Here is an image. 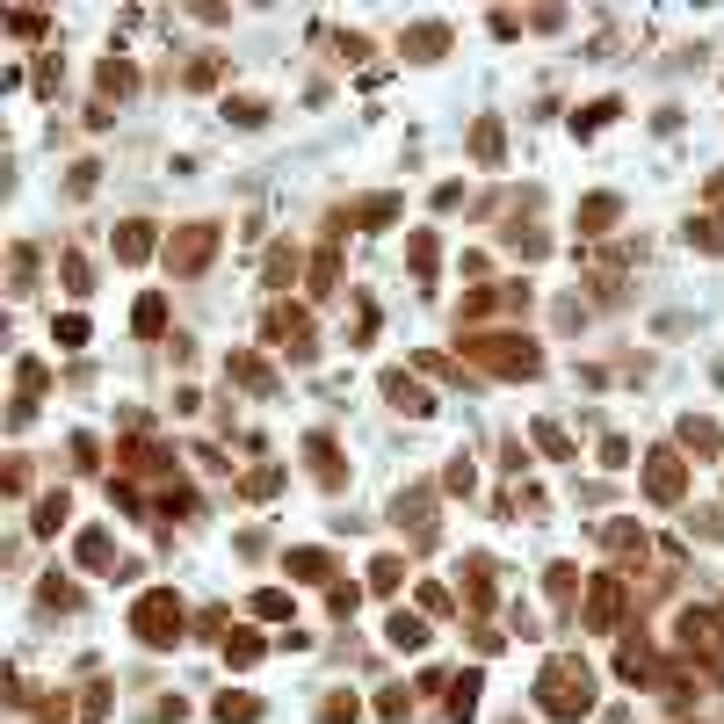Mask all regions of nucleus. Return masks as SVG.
Here are the masks:
<instances>
[{
  "label": "nucleus",
  "instance_id": "obj_1",
  "mask_svg": "<svg viewBox=\"0 0 724 724\" xmlns=\"http://www.w3.org/2000/svg\"><path fill=\"white\" fill-rule=\"evenodd\" d=\"M536 710L558 717V724L587 717V710H594V674L580 667V659H551V667H543V681H536Z\"/></svg>",
  "mask_w": 724,
  "mask_h": 724
},
{
  "label": "nucleus",
  "instance_id": "obj_2",
  "mask_svg": "<svg viewBox=\"0 0 724 724\" xmlns=\"http://www.w3.org/2000/svg\"><path fill=\"white\" fill-rule=\"evenodd\" d=\"M464 355H471V362H486V370H500V377H536V370H543L536 341H522V334H471V341H464Z\"/></svg>",
  "mask_w": 724,
  "mask_h": 724
},
{
  "label": "nucleus",
  "instance_id": "obj_3",
  "mask_svg": "<svg viewBox=\"0 0 724 724\" xmlns=\"http://www.w3.org/2000/svg\"><path fill=\"white\" fill-rule=\"evenodd\" d=\"M181 623H189V609H181V601L160 587V594H145L138 609H131V630L145 645H181Z\"/></svg>",
  "mask_w": 724,
  "mask_h": 724
},
{
  "label": "nucleus",
  "instance_id": "obj_4",
  "mask_svg": "<svg viewBox=\"0 0 724 724\" xmlns=\"http://www.w3.org/2000/svg\"><path fill=\"white\" fill-rule=\"evenodd\" d=\"M210 254H218V225H181L167 239V268H174V276H196Z\"/></svg>",
  "mask_w": 724,
  "mask_h": 724
},
{
  "label": "nucleus",
  "instance_id": "obj_5",
  "mask_svg": "<svg viewBox=\"0 0 724 724\" xmlns=\"http://www.w3.org/2000/svg\"><path fill=\"white\" fill-rule=\"evenodd\" d=\"M268 341H276L283 355H297V362H305V355H312V319H305V312H283V305H276V312H268Z\"/></svg>",
  "mask_w": 724,
  "mask_h": 724
},
{
  "label": "nucleus",
  "instance_id": "obj_6",
  "mask_svg": "<svg viewBox=\"0 0 724 724\" xmlns=\"http://www.w3.org/2000/svg\"><path fill=\"white\" fill-rule=\"evenodd\" d=\"M681 486H688L681 457H674V449H652V464H645V493H652V500H681Z\"/></svg>",
  "mask_w": 724,
  "mask_h": 724
},
{
  "label": "nucleus",
  "instance_id": "obj_7",
  "mask_svg": "<svg viewBox=\"0 0 724 724\" xmlns=\"http://www.w3.org/2000/svg\"><path fill=\"white\" fill-rule=\"evenodd\" d=\"M616 616H623V580H616V572H601V580H594V601H587V623L609 630Z\"/></svg>",
  "mask_w": 724,
  "mask_h": 724
},
{
  "label": "nucleus",
  "instance_id": "obj_8",
  "mask_svg": "<svg viewBox=\"0 0 724 724\" xmlns=\"http://www.w3.org/2000/svg\"><path fill=\"white\" fill-rule=\"evenodd\" d=\"M384 399H391V406H406V413H428V406H435V399H428V391H420L406 370H384Z\"/></svg>",
  "mask_w": 724,
  "mask_h": 724
},
{
  "label": "nucleus",
  "instance_id": "obj_9",
  "mask_svg": "<svg viewBox=\"0 0 724 724\" xmlns=\"http://www.w3.org/2000/svg\"><path fill=\"white\" fill-rule=\"evenodd\" d=\"M305 457H312V471H319V486H341V449L326 442V435L305 442Z\"/></svg>",
  "mask_w": 724,
  "mask_h": 724
},
{
  "label": "nucleus",
  "instance_id": "obj_10",
  "mask_svg": "<svg viewBox=\"0 0 724 724\" xmlns=\"http://www.w3.org/2000/svg\"><path fill=\"white\" fill-rule=\"evenodd\" d=\"M464 594H471V609H493V558L464 565Z\"/></svg>",
  "mask_w": 724,
  "mask_h": 724
},
{
  "label": "nucleus",
  "instance_id": "obj_11",
  "mask_svg": "<svg viewBox=\"0 0 724 724\" xmlns=\"http://www.w3.org/2000/svg\"><path fill=\"white\" fill-rule=\"evenodd\" d=\"M384 638H391V645H399V652H420V645H428V623H420V616H406V609H399V616H391V623H384Z\"/></svg>",
  "mask_w": 724,
  "mask_h": 724
},
{
  "label": "nucleus",
  "instance_id": "obj_12",
  "mask_svg": "<svg viewBox=\"0 0 724 724\" xmlns=\"http://www.w3.org/2000/svg\"><path fill=\"white\" fill-rule=\"evenodd\" d=\"M225 370H232L239 384H247V391H276V370H268V362H261V355H232V362H225Z\"/></svg>",
  "mask_w": 724,
  "mask_h": 724
},
{
  "label": "nucleus",
  "instance_id": "obj_13",
  "mask_svg": "<svg viewBox=\"0 0 724 724\" xmlns=\"http://www.w3.org/2000/svg\"><path fill=\"white\" fill-rule=\"evenodd\" d=\"M406 51H413V58H442V51H449V29H442V22L406 29Z\"/></svg>",
  "mask_w": 724,
  "mask_h": 724
},
{
  "label": "nucleus",
  "instance_id": "obj_14",
  "mask_svg": "<svg viewBox=\"0 0 724 724\" xmlns=\"http://www.w3.org/2000/svg\"><path fill=\"white\" fill-rule=\"evenodd\" d=\"M145 254H153V225H124V232H116V261H145Z\"/></svg>",
  "mask_w": 724,
  "mask_h": 724
},
{
  "label": "nucleus",
  "instance_id": "obj_15",
  "mask_svg": "<svg viewBox=\"0 0 724 724\" xmlns=\"http://www.w3.org/2000/svg\"><path fill=\"white\" fill-rule=\"evenodd\" d=\"M616 210H623L616 196H587V203H580V232H609V225H616Z\"/></svg>",
  "mask_w": 724,
  "mask_h": 724
},
{
  "label": "nucleus",
  "instance_id": "obj_16",
  "mask_svg": "<svg viewBox=\"0 0 724 724\" xmlns=\"http://www.w3.org/2000/svg\"><path fill=\"white\" fill-rule=\"evenodd\" d=\"M471 710H478V674H464L449 688V724H471Z\"/></svg>",
  "mask_w": 724,
  "mask_h": 724
},
{
  "label": "nucleus",
  "instance_id": "obj_17",
  "mask_svg": "<svg viewBox=\"0 0 724 724\" xmlns=\"http://www.w3.org/2000/svg\"><path fill=\"white\" fill-rule=\"evenodd\" d=\"M131 326H138V334H145V341H153V334H160V326H167V297H138V312H131Z\"/></svg>",
  "mask_w": 724,
  "mask_h": 724
},
{
  "label": "nucleus",
  "instance_id": "obj_18",
  "mask_svg": "<svg viewBox=\"0 0 724 724\" xmlns=\"http://www.w3.org/2000/svg\"><path fill=\"white\" fill-rule=\"evenodd\" d=\"M391 218H399V196H370V203H355V225H391Z\"/></svg>",
  "mask_w": 724,
  "mask_h": 724
},
{
  "label": "nucleus",
  "instance_id": "obj_19",
  "mask_svg": "<svg viewBox=\"0 0 724 724\" xmlns=\"http://www.w3.org/2000/svg\"><path fill=\"white\" fill-rule=\"evenodd\" d=\"M15 384H22V406H15V413H29V406L44 399V384H51V377H44V362H22V370H15Z\"/></svg>",
  "mask_w": 724,
  "mask_h": 724
},
{
  "label": "nucleus",
  "instance_id": "obj_20",
  "mask_svg": "<svg viewBox=\"0 0 724 724\" xmlns=\"http://www.w3.org/2000/svg\"><path fill=\"white\" fill-rule=\"evenodd\" d=\"M290 572L297 580H334V558L326 551H290Z\"/></svg>",
  "mask_w": 724,
  "mask_h": 724
},
{
  "label": "nucleus",
  "instance_id": "obj_21",
  "mask_svg": "<svg viewBox=\"0 0 724 724\" xmlns=\"http://www.w3.org/2000/svg\"><path fill=\"white\" fill-rule=\"evenodd\" d=\"M80 565L87 572H109V529H87L80 536Z\"/></svg>",
  "mask_w": 724,
  "mask_h": 724
},
{
  "label": "nucleus",
  "instance_id": "obj_22",
  "mask_svg": "<svg viewBox=\"0 0 724 724\" xmlns=\"http://www.w3.org/2000/svg\"><path fill=\"white\" fill-rule=\"evenodd\" d=\"M131 87H138V73L124 58H102V95H131Z\"/></svg>",
  "mask_w": 724,
  "mask_h": 724
},
{
  "label": "nucleus",
  "instance_id": "obj_23",
  "mask_svg": "<svg viewBox=\"0 0 724 724\" xmlns=\"http://www.w3.org/2000/svg\"><path fill=\"white\" fill-rule=\"evenodd\" d=\"M254 717H261L254 696H218V724H254Z\"/></svg>",
  "mask_w": 724,
  "mask_h": 724
},
{
  "label": "nucleus",
  "instance_id": "obj_24",
  "mask_svg": "<svg viewBox=\"0 0 724 724\" xmlns=\"http://www.w3.org/2000/svg\"><path fill=\"white\" fill-rule=\"evenodd\" d=\"M471 153L486 160V167H500V124H493V116H486V124L471 131Z\"/></svg>",
  "mask_w": 724,
  "mask_h": 724
},
{
  "label": "nucleus",
  "instance_id": "obj_25",
  "mask_svg": "<svg viewBox=\"0 0 724 724\" xmlns=\"http://www.w3.org/2000/svg\"><path fill=\"white\" fill-rule=\"evenodd\" d=\"M312 290H319V297H326V290H341V254H334V247L312 261Z\"/></svg>",
  "mask_w": 724,
  "mask_h": 724
},
{
  "label": "nucleus",
  "instance_id": "obj_26",
  "mask_svg": "<svg viewBox=\"0 0 724 724\" xmlns=\"http://www.w3.org/2000/svg\"><path fill=\"white\" fill-rule=\"evenodd\" d=\"M290 276H297V247H276L268 254V290H290Z\"/></svg>",
  "mask_w": 724,
  "mask_h": 724
},
{
  "label": "nucleus",
  "instance_id": "obj_27",
  "mask_svg": "<svg viewBox=\"0 0 724 724\" xmlns=\"http://www.w3.org/2000/svg\"><path fill=\"white\" fill-rule=\"evenodd\" d=\"M406 254H413V276L428 283V276H435V232H413V247H406Z\"/></svg>",
  "mask_w": 724,
  "mask_h": 724
},
{
  "label": "nucleus",
  "instance_id": "obj_28",
  "mask_svg": "<svg viewBox=\"0 0 724 724\" xmlns=\"http://www.w3.org/2000/svg\"><path fill=\"white\" fill-rule=\"evenodd\" d=\"M399 580H406L399 558H377V565H370V587H377V594H399Z\"/></svg>",
  "mask_w": 724,
  "mask_h": 724
},
{
  "label": "nucleus",
  "instance_id": "obj_29",
  "mask_svg": "<svg viewBox=\"0 0 724 724\" xmlns=\"http://www.w3.org/2000/svg\"><path fill=\"white\" fill-rule=\"evenodd\" d=\"M536 449H543V457H572V442H565V428H551V420H536Z\"/></svg>",
  "mask_w": 724,
  "mask_h": 724
},
{
  "label": "nucleus",
  "instance_id": "obj_30",
  "mask_svg": "<svg viewBox=\"0 0 724 724\" xmlns=\"http://www.w3.org/2000/svg\"><path fill=\"white\" fill-rule=\"evenodd\" d=\"M681 442H688V449H703V457H710V449H717V428H710V420H681Z\"/></svg>",
  "mask_w": 724,
  "mask_h": 724
},
{
  "label": "nucleus",
  "instance_id": "obj_31",
  "mask_svg": "<svg viewBox=\"0 0 724 724\" xmlns=\"http://www.w3.org/2000/svg\"><path fill=\"white\" fill-rule=\"evenodd\" d=\"M572 587H580V572H572V565H551V601H558V609H572Z\"/></svg>",
  "mask_w": 724,
  "mask_h": 724
},
{
  "label": "nucleus",
  "instance_id": "obj_32",
  "mask_svg": "<svg viewBox=\"0 0 724 724\" xmlns=\"http://www.w3.org/2000/svg\"><path fill=\"white\" fill-rule=\"evenodd\" d=\"M688 239H696V247H710V254H724V218H703V225H688Z\"/></svg>",
  "mask_w": 724,
  "mask_h": 724
},
{
  "label": "nucleus",
  "instance_id": "obj_33",
  "mask_svg": "<svg viewBox=\"0 0 724 724\" xmlns=\"http://www.w3.org/2000/svg\"><path fill=\"white\" fill-rule=\"evenodd\" d=\"M225 659H232V667H254V659H261V638H225Z\"/></svg>",
  "mask_w": 724,
  "mask_h": 724
},
{
  "label": "nucleus",
  "instance_id": "obj_34",
  "mask_svg": "<svg viewBox=\"0 0 724 724\" xmlns=\"http://www.w3.org/2000/svg\"><path fill=\"white\" fill-rule=\"evenodd\" d=\"M58 522H66V493H51V500H44V507H37V529H44V536H51V529H58Z\"/></svg>",
  "mask_w": 724,
  "mask_h": 724
},
{
  "label": "nucleus",
  "instance_id": "obj_35",
  "mask_svg": "<svg viewBox=\"0 0 724 724\" xmlns=\"http://www.w3.org/2000/svg\"><path fill=\"white\" fill-rule=\"evenodd\" d=\"M319 724H355V696H334V703L319 710Z\"/></svg>",
  "mask_w": 724,
  "mask_h": 724
},
{
  "label": "nucleus",
  "instance_id": "obj_36",
  "mask_svg": "<svg viewBox=\"0 0 724 724\" xmlns=\"http://www.w3.org/2000/svg\"><path fill=\"white\" fill-rule=\"evenodd\" d=\"M254 609H261V616H290V594L268 587V594H254Z\"/></svg>",
  "mask_w": 724,
  "mask_h": 724
},
{
  "label": "nucleus",
  "instance_id": "obj_37",
  "mask_svg": "<svg viewBox=\"0 0 724 724\" xmlns=\"http://www.w3.org/2000/svg\"><path fill=\"white\" fill-rule=\"evenodd\" d=\"M58 348H87V319H58Z\"/></svg>",
  "mask_w": 724,
  "mask_h": 724
},
{
  "label": "nucleus",
  "instance_id": "obj_38",
  "mask_svg": "<svg viewBox=\"0 0 724 724\" xmlns=\"http://www.w3.org/2000/svg\"><path fill=\"white\" fill-rule=\"evenodd\" d=\"M8 29H15V37H29V44H37V37H44V15H8Z\"/></svg>",
  "mask_w": 724,
  "mask_h": 724
},
{
  "label": "nucleus",
  "instance_id": "obj_39",
  "mask_svg": "<svg viewBox=\"0 0 724 724\" xmlns=\"http://www.w3.org/2000/svg\"><path fill=\"white\" fill-rule=\"evenodd\" d=\"M66 290H95V283H87V261H80V254H66Z\"/></svg>",
  "mask_w": 724,
  "mask_h": 724
},
{
  "label": "nucleus",
  "instance_id": "obj_40",
  "mask_svg": "<svg viewBox=\"0 0 724 724\" xmlns=\"http://www.w3.org/2000/svg\"><path fill=\"white\" fill-rule=\"evenodd\" d=\"M710 196H717V203H724V174H717V181H710Z\"/></svg>",
  "mask_w": 724,
  "mask_h": 724
}]
</instances>
